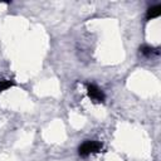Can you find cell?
<instances>
[{
    "label": "cell",
    "instance_id": "cell-1",
    "mask_svg": "<svg viewBox=\"0 0 161 161\" xmlns=\"http://www.w3.org/2000/svg\"><path fill=\"white\" fill-rule=\"evenodd\" d=\"M102 148V143L98 142V141H84L79 147H78V153L79 156L82 157H87L88 155L91 153H94V152H99Z\"/></svg>",
    "mask_w": 161,
    "mask_h": 161
},
{
    "label": "cell",
    "instance_id": "cell-5",
    "mask_svg": "<svg viewBox=\"0 0 161 161\" xmlns=\"http://www.w3.org/2000/svg\"><path fill=\"white\" fill-rule=\"evenodd\" d=\"M13 86H14V82H13V80L3 79V80H0V92L5 91V89H8V88H10V87H13Z\"/></svg>",
    "mask_w": 161,
    "mask_h": 161
},
{
    "label": "cell",
    "instance_id": "cell-4",
    "mask_svg": "<svg viewBox=\"0 0 161 161\" xmlns=\"http://www.w3.org/2000/svg\"><path fill=\"white\" fill-rule=\"evenodd\" d=\"M140 52H141V54H143L146 57L152 55V54H158V50L157 49H153L152 47H148V45H142L140 48Z\"/></svg>",
    "mask_w": 161,
    "mask_h": 161
},
{
    "label": "cell",
    "instance_id": "cell-2",
    "mask_svg": "<svg viewBox=\"0 0 161 161\" xmlns=\"http://www.w3.org/2000/svg\"><path fill=\"white\" fill-rule=\"evenodd\" d=\"M87 92L88 96L94 101V102H104V93L94 84H87Z\"/></svg>",
    "mask_w": 161,
    "mask_h": 161
},
{
    "label": "cell",
    "instance_id": "cell-3",
    "mask_svg": "<svg viewBox=\"0 0 161 161\" xmlns=\"http://www.w3.org/2000/svg\"><path fill=\"white\" fill-rule=\"evenodd\" d=\"M160 10H161V6L157 4L155 6H151L147 9V13H146V20H151V19H155L160 15Z\"/></svg>",
    "mask_w": 161,
    "mask_h": 161
}]
</instances>
